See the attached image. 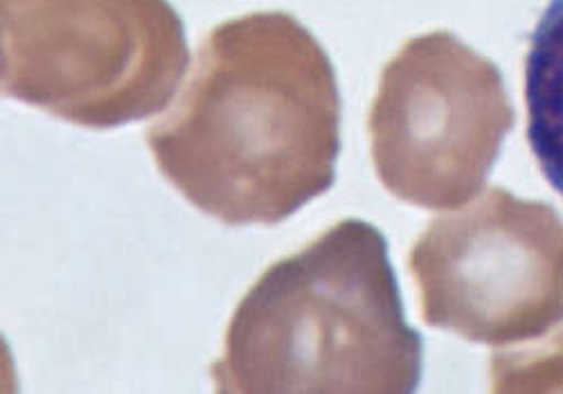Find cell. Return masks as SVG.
<instances>
[{
  "label": "cell",
  "mask_w": 563,
  "mask_h": 394,
  "mask_svg": "<svg viewBox=\"0 0 563 394\" xmlns=\"http://www.w3.org/2000/svg\"><path fill=\"white\" fill-rule=\"evenodd\" d=\"M158 172L225 226H275L334 185L341 92L330 55L287 12L201 43L174 107L147 129Z\"/></svg>",
  "instance_id": "6da1fadb"
},
{
  "label": "cell",
  "mask_w": 563,
  "mask_h": 394,
  "mask_svg": "<svg viewBox=\"0 0 563 394\" xmlns=\"http://www.w3.org/2000/svg\"><path fill=\"white\" fill-rule=\"evenodd\" d=\"M496 392L563 390V333L543 350L503 352L492 359Z\"/></svg>",
  "instance_id": "52a82bcc"
},
{
  "label": "cell",
  "mask_w": 563,
  "mask_h": 394,
  "mask_svg": "<svg viewBox=\"0 0 563 394\" xmlns=\"http://www.w3.org/2000/svg\"><path fill=\"white\" fill-rule=\"evenodd\" d=\"M523 84L530 150L563 196V0H548L530 36Z\"/></svg>",
  "instance_id": "8992f818"
},
{
  "label": "cell",
  "mask_w": 563,
  "mask_h": 394,
  "mask_svg": "<svg viewBox=\"0 0 563 394\" xmlns=\"http://www.w3.org/2000/svg\"><path fill=\"white\" fill-rule=\"evenodd\" d=\"M408 269L424 322L468 342L507 348L563 320V221L503 187L435 219Z\"/></svg>",
  "instance_id": "5b68a950"
},
{
  "label": "cell",
  "mask_w": 563,
  "mask_h": 394,
  "mask_svg": "<svg viewBox=\"0 0 563 394\" xmlns=\"http://www.w3.org/2000/svg\"><path fill=\"white\" fill-rule=\"evenodd\" d=\"M187 59L169 0H0L3 95L84 129L163 111Z\"/></svg>",
  "instance_id": "3957f363"
},
{
  "label": "cell",
  "mask_w": 563,
  "mask_h": 394,
  "mask_svg": "<svg viewBox=\"0 0 563 394\" xmlns=\"http://www.w3.org/2000/svg\"><path fill=\"white\" fill-rule=\"evenodd\" d=\"M421 359L384 232L345 219L257 277L210 374L221 394H408Z\"/></svg>",
  "instance_id": "7a4b0ae2"
},
{
  "label": "cell",
  "mask_w": 563,
  "mask_h": 394,
  "mask_svg": "<svg viewBox=\"0 0 563 394\" xmlns=\"http://www.w3.org/2000/svg\"><path fill=\"white\" fill-rule=\"evenodd\" d=\"M511 122L494 64L446 32L410 39L369 109L374 169L397 199L453 210L487 180Z\"/></svg>",
  "instance_id": "277c9868"
}]
</instances>
